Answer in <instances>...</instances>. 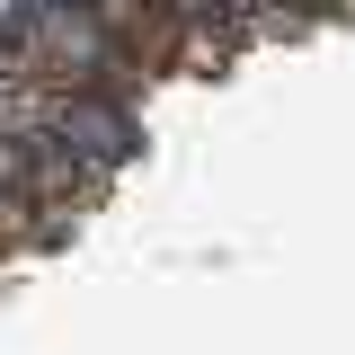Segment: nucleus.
<instances>
[{
  "instance_id": "nucleus-1",
  "label": "nucleus",
  "mask_w": 355,
  "mask_h": 355,
  "mask_svg": "<svg viewBox=\"0 0 355 355\" xmlns=\"http://www.w3.org/2000/svg\"><path fill=\"white\" fill-rule=\"evenodd\" d=\"M275 9H284V18H302V27H311V18H347L355 0H275Z\"/></svg>"
}]
</instances>
